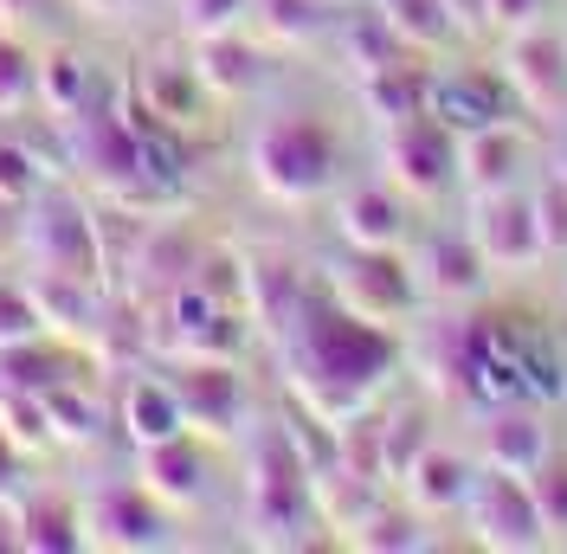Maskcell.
<instances>
[{
    "label": "cell",
    "instance_id": "cell-1",
    "mask_svg": "<svg viewBox=\"0 0 567 554\" xmlns=\"http://www.w3.org/2000/svg\"><path fill=\"white\" fill-rule=\"evenodd\" d=\"M393 361H400V342H393L388 322L354 316L329 290L303 297V310L290 322V381L322 425L368 407V393L393 375Z\"/></svg>",
    "mask_w": 567,
    "mask_h": 554
},
{
    "label": "cell",
    "instance_id": "cell-2",
    "mask_svg": "<svg viewBox=\"0 0 567 554\" xmlns=\"http://www.w3.org/2000/svg\"><path fill=\"white\" fill-rule=\"evenodd\" d=\"M336 162H342L336 130L317 110H278L251 136V181L284 207H303V201L329 194L336 187Z\"/></svg>",
    "mask_w": 567,
    "mask_h": 554
},
{
    "label": "cell",
    "instance_id": "cell-3",
    "mask_svg": "<svg viewBox=\"0 0 567 554\" xmlns=\"http://www.w3.org/2000/svg\"><path fill=\"white\" fill-rule=\"evenodd\" d=\"M317 478H310V458L297 451L290 425H265L251 439V529L258 542L290 548L303 542V529H317Z\"/></svg>",
    "mask_w": 567,
    "mask_h": 554
},
{
    "label": "cell",
    "instance_id": "cell-4",
    "mask_svg": "<svg viewBox=\"0 0 567 554\" xmlns=\"http://www.w3.org/2000/svg\"><path fill=\"white\" fill-rule=\"evenodd\" d=\"M20 245L33 258V271L52 277H91L104 271V245H97V219L78 207L71 194H33L27 219H20Z\"/></svg>",
    "mask_w": 567,
    "mask_h": 554
},
{
    "label": "cell",
    "instance_id": "cell-5",
    "mask_svg": "<svg viewBox=\"0 0 567 554\" xmlns=\"http://www.w3.org/2000/svg\"><path fill=\"white\" fill-rule=\"evenodd\" d=\"M464 516H471L477 548L523 554V548H542V542H548L529 478H516V471H496V464H477L471 496H464Z\"/></svg>",
    "mask_w": 567,
    "mask_h": 554
},
{
    "label": "cell",
    "instance_id": "cell-6",
    "mask_svg": "<svg viewBox=\"0 0 567 554\" xmlns=\"http://www.w3.org/2000/svg\"><path fill=\"white\" fill-rule=\"evenodd\" d=\"M336 304H349L354 316H368V322H400V316L420 304V271L400 258V245H388V252H361V245H349V258L329 271V284H322Z\"/></svg>",
    "mask_w": 567,
    "mask_h": 554
},
{
    "label": "cell",
    "instance_id": "cell-7",
    "mask_svg": "<svg viewBox=\"0 0 567 554\" xmlns=\"http://www.w3.org/2000/svg\"><path fill=\"white\" fill-rule=\"evenodd\" d=\"M388 181L406 194V201H439L452 181H458V136L432 116V110H413L388 123Z\"/></svg>",
    "mask_w": 567,
    "mask_h": 554
},
{
    "label": "cell",
    "instance_id": "cell-8",
    "mask_svg": "<svg viewBox=\"0 0 567 554\" xmlns=\"http://www.w3.org/2000/svg\"><path fill=\"white\" fill-rule=\"evenodd\" d=\"M71 123H78V162H84V174H91L104 194H116V201L142 194L148 162H142L136 116H130V110H110V104H91V110H78Z\"/></svg>",
    "mask_w": 567,
    "mask_h": 554
},
{
    "label": "cell",
    "instance_id": "cell-9",
    "mask_svg": "<svg viewBox=\"0 0 567 554\" xmlns=\"http://www.w3.org/2000/svg\"><path fill=\"white\" fill-rule=\"evenodd\" d=\"M471 245L484 252L491 271H529L542 252V226H535L529 187H496V194H471V219H464Z\"/></svg>",
    "mask_w": 567,
    "mask_h": 554
},
{
    "label": "cell",
    "instance_id": "cell-10",
    "mask_svg": "<svg viewBox=\"0 0 567 554\" xmlns=\"http://www.w3.org/2000/svg\"><path fill=\"white\" fill-rule=\"evenodd\" d=\"M503 84H509V98L529 110V116L561 123L567 116V33H548L542 20L523 27V33H509Z\"/></svg>",
    "mask_w": 567,
    "mask_h": 554
},
{
    "label": "cell",
    "instance_id": "cell-11",
    "mask_svg": "<svg viewBox=\"0 0 567 554\" xmlns=\"http://www.w3.org/2000/svg\"><path fill=\"white\" fill-rule=\"evenodd\" d=\"M168 542V503L142 484H97L84 503V548H162Z\"/></svg>",
    "mask_w": 567,
    "mask_h": 554
},
{
    "label": "cell",
    "instance_id": "cell-12",
    "mask_svg": "<svg viewBox=\"0 0 567 554\" xmlns=\"http://www.w3.org/2000/svg\"><path fill=\"white\" fill-rule=\"evenodd\" d=\"M425 110L452 136H471V130L509 116V84H503V71H439L432 91H425Z\"/></svg>",
    "mask_w": 567,
    "mask_h": 554
},
{
    "label": "cell",
    "instance_id": "cell-13",
    "mask_svg": "<svg viewBox=\"0 0 567 554\" xmlns=\"http://www.w3.org/2000/svg\"><path fill=\"white\" fill-rule=\"evenodd\" d=\"M175 393L187 425H200V432H233L246 413V387H239L226 355H187V368L175 375Z\"/></svg>",
    "mask_w": 567,
    "mask_h": 554
},
{
    "label": "cell",
    "instance_id": "cell-14",
    "mask_svg": "<svg viewBox=\"0 0 567 554\" xmlns=\"http://www.w3.org/2000/svg\"><path fill=\"white\" fill-rule=\"evenodd\" d=\"M523 168H529V136L503 116V123H484L458 136V181L464 194H496V187H523Z\"/></svg>",
    "mask_w": 567,
    "mask_h": 554
},
{
    "label": "cell",
    "instance_id": "cell-15",
    "mask_svg": "<svg viewBox=\"0 0 567 554\" xmlns=\"http://www.w3.org/2000/svg\"><path fill=\"white\" fill-rule=\"evenodd\" d=\"M336 233L361 252H388L406 239V194L393 181H361L336 201Z\"/></svg>",
    "mask_w": 567,
    "mask_h": 554
},
{
    "label": "cell",
    "instance_id": "cell-16",
    "mask_svg": "<svg viewBox=\"0 0 567 554\" xmlns=\"http://www.w3.org/2000/svg\"><path fill=\"white\" fill-rule=\"evenodd\" d=\"M471 478H477V464L452 445H425L406 471H400V490H406V503L420 510V516H452L464 510V496H471Z\"/></svg>",
    "mask_w": 567,
    "mask_h": 554
},
{
    "label": "cell",
    "instance_id": "cell-17",
    "mask_svg": "<svg viewBox=\"0 0 567 554\" xmlns=\"http://www.w3.org/2000/svg\"><path fill=\"white\" fill-rule=\"evenodd\" d=\"M413 271H420L425 297H445V304H464V297H477V290L491 284V265H484V252L471 245V233H432Z\"/></svg>",
    "mask_w": 567,
    "mask_h": 554
},
{
    "label": "cell",
    "instance_id": "cell-18",
    "mask_svg": "<svg viewBox=\"0 0 567 554\" xmlns=\"http://www.w3.org/2000/svg\"><path fill=\"white\" fill-rule=\"evenodd\" d=\"M548 451L555 445H548V425H542L535 407H523V400H496L491 419H484V464L529 478Z\"/></svg>",
    "mask_w": 567,
    "mask_h": 554
},
{
    "label": "cell",
    "instance_id": "cell-19",
    "mask_svg": "<svg viewBox=\"0 0 567 554\" xmlns=\"http://www.w3.org/2000/svg\"><path fill=\"white\" fill-rule=\"evenodd\" d=\"M136 484L155 496V503H194L207 490V451L194 445L187 432L162 439V445H142L136 458Z\"/></svg>",
    "mask_w": 567,
    "mask_h": 554
},
{
    "label": "cell",
    "instance_id": "cell-20",
    "mask_svg": "<svg viewBox=\"0 0 567 554\" xmlns=\"http://www.w3.org/2000/svg\"><path fill=\"white\" fill-rule=\"evenodd\" d=\"M123 432H130V445H162V439H175L187 432V413H181V393L175 381H155V375H136L130 393H123Z\"/></svg>",
    "mask_w": 567,
    "mask_h": 554
},
{
    "label": "cell",
    "instance_id": "cell-21",
    "mask_svg": "<svg viewBox=\"0 0 567 554\" xmlns=\"http://www.w3.org/2000/svg\"><path fill=\"white\" fill-rule=\"evenodd\" d=\"M194 71H200V84H207L213 98H239L258 84V45L233 33V27H219V33H200V52H194Z\"/></svg>",
    "mask_w": 567,
    "mask_h": 554
},
{
    "label": "cell",
    "instance_id": "cell-22",
    "mask_svg": "<svg viewBox=\"0 0 567 554\" xmlns=\"http://www.w3.org/2000/svg\"><path fill=\"white\" fill-rule=\"evenodd\" d=\"M374 13L393 27V39L406 52H439V45L458 39V7L452 0H381Z\"/></svg>",
    "mask_w": 567,
    "mask_h": 554
},
{
    "label": "cell",
    "instance_id": "cell-23",
    "mask_svg": "<svg viewBox=\"0 0 567 554\" xmlns=\"http://www.w3.org/2000/svg\"><path fill=\"white\" fill-rule=\"evenodd\" d=\"M136 91H142V110L162 116L168 130H187L194 110H200V98H207V84H200L194 65H142Z\"/></svg>",
    "mask_w": 567,
    "mask_h": 554
},
{
    "label": "cell",
    "instance_id": "cell-24",
    "mask_svg": "<svg viewBox=\"0 0 567 554\" xmlns=\"http://www.w3.org/2000/svg\"><path fill=\"white\" fill-rule=\"evenodd\" d=\"M425 91H432V71H425V65H406V59L361 71V104L374 110L381 123H400V116L425 110Z\"/></svg>",
    "mask_w": 567,
    "mask_h": 554
},
{
    "label": "cell",
    "instance_id": "cell-25",
    "mask_svg": "<svg viewBox=\"0 0 567 554\" xmlns=\"http://www.w3.org/2000/svg\"><path fill=\"white\" fill-rule=\"evenodd\" d=\"M39 104L71 123L78 110L97 104V71L84 65L78 52H65V45H59V52H45V59H39Z\"/></svg>",
    "mask_w": 567,
    "mask_h": 554
},
{
    "label": "cell",
    "instance_id": "cell-26",
    "mask_svg": "<svg viewBox=\"0 0 567 554\" xmlns=\"http://www.w3.org/2000/svg\"><path fill=\"white\" fill-rule=\"evenodd\" d=\"M20 548H39V554L84 548V510H71L65 496H33L20 510Z\"/></svg>",
    "mask_w": 567,
    "mask_h": 554
},
{
    "label": "cell",
    "instance_id": "cell-27",
    "mask_svg": "<svg viewBox=\"0 0 567 554\" xmlns=\"http://www.w3.org/2000/svg\"><path fill=\"white\" fill-rule=\"evenodd\" d=\"M39 98V52H27L13 33H0V116L27 110Z\"/></svg>",
    "mask_w": 567,
    "mask_h": 554
},
{
    "label": "cell",
    "instance_id": "cell-28",
    "mask_svg": "<svg viewBox=\"0 0 567 554\" xmlns=\"http://www.w3.org/2000/svg\"><path fill=\"white\" fill-rule=\"evenodd\" d=\"M432 445L420 407H400V413H381V451H388V484H400V471Z\"/></svg>",
    "mask_w": 567,
    "mask_h": 554
},
{
    "label": "cell",
    "instance_id": "cell-29",
    "mask_svg": "<svg viewBox=\"0 0 567 554\" xmlns=\"http://www.w3.org/2000/svg\"><path fill=\"white\" fill-rule=\"evenodd\" d=\"M0 432H7L20 451L45 445V439H52V425H45V400L27 393V387H0Z\"/></svg>",
    "mask_w": 567,
    "mask_h": 554
},
{
    "label": "cell",
    "instance_id": "cell-30",
    "mask_svg": "<svg viewBox=\"0 0 567 554\" xmlns=\"http://www.w3.org/2000/svg\"><path fill=\"white\" fill-rule=\"evenodd\" d=\"M39 400H45V425H52L59 439H78V445H84V439H97V400H84L71 381L45 387Z\"/></svg>",
    "mask_w": 567,
    "mask_h": 554
},
{
    "label": "cell",
    "instance_id": "cell-31",
    "mask_svg": "<svg viewBox=\"0 0 567 554\" xmlns=\"http://www.w3.org/2000/svg\"><path fill=\"white\" fill-rule=\"evenodd\" d=\"M33 336H45V316H39L33 284H20V277H0V348L33 342Z\"/></svg>",
    "mask_w": 567,
    "mask_h": 554
},
{
    "label": "cell",
    "instance_id": "cell-32",
    "mask_svg": "<svg viewBox=\"0 0 567 554\" xmlns=\"http://www.w3.org/2000/svg\"><path fill=\"white\" fill-rule=\"evenodd\" d=\"M529 490H535V510H542V529L567 542V458L561 451H548L529 471Z\"/></svg>",
    "mask_w": 567,
    "mask_h": 554
},
{
    "label": "cell",
    "instance_id": "cell-33",
    "mask_svg": "<svg viewBox=\"0 0 567 554\" xmlns=\"http://www.w3.org/2000/svg\"><path fill=\"white\" fill-rule=\"evenodd\" d=\"M529 201H535V226H542V252L561 258L567 252V174H542L529 187Z\"/></svg>",
    "mask_w": 567,
    "mask_h": 554
},
{
    "label": "cell",
    "instance_id": "cell-34",
    "mask_svg": "<svg viewBox=\"0 0 567 554\" xmlns=\"http://www.w3.org/2000/svg\"><path fill=\"white\" fill-rule=\"evenodd\" d=\"M349 542H354V548H425L420 510H413V516H400V510H381V503H374V516L361 522Z\"/></svg>",
    "mask_w": 567,
    "mask_h": 554
},
{
    "label": "cell",
    "instance_id": "cell-35",
    "mask_svg": "<svg viewBox=\"0 0 567 554\" xmlns=\"http://www.w3.org/2000/svg\"><path fill=\"white\" fill-rule=\"evenodd\" d=\"M33 194H39V155L27 142L0 136V201H7V207H27Z\"/></svg>",
    "mask_w": 567,
    "mask_h": 554
},
{
    "label": "cell",
    "instance_id": "cell-36",
    "mask_svg": "<svg viewBox=\"0 0 567 554\" xmlns=\"http://www.w3.org/2000/svg\"><path fill=\"white\" fill-rule=\"evenodd\" d=\"M239 7H246V0H181V13H187L194 33H219V27H233Z\"/></svg>",
    "mask_w": 567,
    "mask_h": 554
},
{
    "label": "cell",
    "instance_id": "cell-37",
    "mask_svg": "<svg viewBox=\"0 0 567 554\" xmlns=\"http://www.w3.org/2000/svg\"><path fill=\"white\" fill-rule=\"evenodd\" d=\"M484 13H491L503 33H523V27H535L548 13V0H484Z\"/></svg>",
    "mask_w": 567,
    "mask_h": 554
},
{
    "label": "cell",
    "instance_id": "cell-38",
    "mask_svg": "<svg viewBox=\"0 0 567 554\" xmlns=\"http://www.w3.org/2000/svg\"><path fill=\"white\" fill-rule=\"evenodd\" d=\"M13 471H20V445H13V439L0 432V496L13 490Z\"/></svg>",
    "mask_w": 567,
    "mask_h": 554
},
{
    "label": "cell",
    "instance_id": "cell-39",
    "mask_svg": "<svg viewBox=\"0 0 567 554\" xmlns=\"http://www.w3.org/2000/svg\"><path fill=\"white\" fill-rule=\"evenodd\" d=\"M84 7H97V13H116V7H123V0H84Z\"/></svg>",
    "mask_w": 567,
    "mask_h": 554
}]
</instances>
